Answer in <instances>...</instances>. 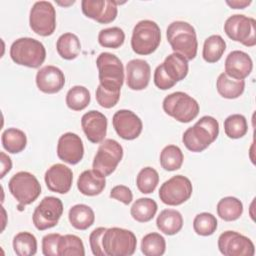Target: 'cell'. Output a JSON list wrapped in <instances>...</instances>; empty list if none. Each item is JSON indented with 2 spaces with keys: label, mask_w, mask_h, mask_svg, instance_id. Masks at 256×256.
Instances as JSON below:
<instances>
[{
  "label": "cell",
  "mask_w": 256,
  "mask_h": 256,
  "mask_svg": "<svg viewBox=\"0 0 256 256\" xmlns=\"http://www.w3.org/2000/svg\"><path fill=\"white\" fill-rule=\"evenodd\" d=\"M106 229L107 228L105 227H98L94 229L89 235L90 248L95 256H107L102 246V238Z\"/></svg>",
  "instance_id": "cell-43"
},
{
  "label": "cell",
  "mask_w": 256,
  "mask_h": 256,
  "mask_svg": "<svg viewBox=\"0 0 256 256\" xmlns=\"http://www.w3.org/2000/svg\"><path fill=\"white\" fill-rule=\"evenodd\" d=\"M58 4H60V5H64V6H66V5H70V4H74L75 3V1H69L68 3H66V2H57Z\"/></svg>",
  "instance_id": "cell-49"
},
{
  "label": "cell",
  "mask_w": 256,
  "mask_h": 256,
  "mask_svg": "<svg viewBox=\"0 0 256 256\" xmlns=\"http://www.w3.org/2000/svg\"><path fill=\"white\" fill-rule=\"evenodd\" d=\"M243 213L242 202L233 196H227L217 203V214L224 221H235Z\"/></svg>",
  "instance_id": "cell-30"
},
{
  "label": "cell",
  "mask_w": 256,
  "mask_h": 256,
  "mask_svg": "<svg viewBox=\"0 0 256 256\" xmlns=\"http://www.w3.org/2000/svg\"><path fill=\"white\" fill-rule=\"evenodd\" d=\"M1 141L4 149L12 154L22 152L27 144L26 134L18 128H8L1 136Z\"/></svg>",
  "instance_id": "cell-29"
},
{
  "label": "cell",
  "mask_w": 256,
  "mask_h": 256,
  "mask_svg": "<svg viewBox=\"0 0 256 256\" xmlns=\"http://www.w3.org/2000/svg\"><path fill=\"white\" fill-rule=\"evenodd\" d=\"M253 68L251 57L244 51L234 50L225 59V73L237 80H244L248 77Z\"/></svg>",
  "instance_id": "cell-22"
},
{
  "label": "cell",
  "mask_w": 256,
  "mask_h": 256,
  "mask_svg": "<svg viewBox=\"0 0 256 256\" xmlns=\"http://www.w3.org/2000/svg\"><path fill=\"white\" fill-rule=\"evenodd\" d=\"M0 160H1V173L0 178H4V176L11 170L12 168V161L8 155L4 152H0Z\"/></svg>",
  "instance_id": "cell-47"
},
{
  "label": "cell",
  "mask_w": 256,
  "mask_h": 256,
  "mask_svg": "<svg viewBox=\"0 0 256 256\" xmlns=\"http://www.w3.org/2000/svg\"><path fill=\"white\" fill-rule=\"evenodd\" d=\"M218 93L226 99H236L242 95L245 89V81L229 77L225 72L221 73L216 81Z\"/></svg>",
  "instance_id": "cell-27"
},
{
  "label": "cell",
  "mask_w": 256,
  "mask_h": 256,
  "mask_svg": "<svg viewBox=\"0 0 256 256\" xmlns=\"http://www.w3.org/2000/svg\"><path fill=\"white\" fill-rule=\"evenodd\" d=\"M10 57L18 65L38 68L45 61L46 49L40 41L34 38L21 37L12 43Z\"/></svg>",
  "instance_id": "cell-3"
},
{
  "label": "cell",
  "mask_w": 256,
  "mask_h": 256,
  "mask_svg": "<svg viewBox=\"0 0 256 256\" xmlns=\"http://www.w3.org/2000/svg\"><path fill=\"white\" fill-rule=\"evenodd\" d=\"M165 238L157 232L146 234L141 241V251L145 256H161L165 253Z\"/></svg>",
  "instance_id": "cell-37"
},
{
  "label": "cell",
  "mask_w": 256,
  "mask_h": 256,
  "mask_svg": "<svg viewBox=\"0 0 256 256\" xmlns=\"http://www.w3.org/2000/svg\"><path fill=\"white\" fill-rule=\"evenodd\" d=\"M125 40L124 31L117 26L104 28L98 34V42L105 48H119Z\"/></svg>",
  "instance_id": "cell-40"
},
{
  "label": "cell",
  "mask_w": 256,
  "mask_h": 256,
  "mask_svg": "<svg viewBox=\"0 0 256 256\" xmlns=\"http://www.w3.org/2000/svg\"><path fill=\"white\" fill-rule=\"evenodd\" d=\"M154 83L161 90L170 89L176 84L168 77V75L164 71L162 64L158 65L154 71Z\"/></svg>",
  "instance_id": "cell-45"
},
{
  "label": "cell",
  "mask_w": 256,
  "mask_h": 256,
  "mask_svg": "<svg viewBox=\"0 0 256 256\" xmlns=\"http://www.w3.org/2000/svg\"><path fill=\"white\" fill-rule=\"evenodd\" d=\"M81 126L90 142L101 143L107 133V118L97 110H90L82 116Z\"/></svg>",
  "instance_id": "cell-19"
},
{
  "label": "cell",
  "mask_w": 256,
  "mask_h": 256,
  "mask_svg": "<svg viewBox=\"0 0 256 256\" xmlns=\"http://www.w3.org/2000/svg\"><path fill=\"white\" fill-rule=\"evenodd\" d=\"M156 226L166 235H175L183 227L182 214L175 209H164L157 216Z\"/></svg>",
  "instance_id": "cell-24"
},
{
  "label": "cell",
  "mask_w": 256,
  "mask_h": 256,
  "mask_svg": "<svg viewBox=\"0 0 256 256\" xmlns=\"http://www.w3.org/2000/svg\"><path fill=\"white\" fill-rule=\"evenodd\" d=\"M57 155L59 159L68 164L79 163L84 155V146L80 136L72 132L62 134L57 144Z\"/></svg>",
  "instance_id": "cell-17"
},
{
  "label": "cell",
  "mask_w": 256,
  "mask_h": 256,
  "mask_svg": "<svg viewBox=\"0 0 256 256\" xmlns=\"http://www.w3.org/2000/svg\"><path fill=\"white\" fill-rule=\"evenodd\" d=\"M100 85L112 91H120L124 83V67L114 54L102 52L96 59Z\"/></svg>",
  "instance_id": "cell-5"
},
{
  "label": "cell",
  "mask_w": 256,
  "mask_h": 256,
  "mask_svg": "<svg viewBox=\"0 0 256 256\" xmlns=\"http://www.w3.org/2000/svg\"><path fill=\"white\" fill-rule=\"evenodd\" d=\"M166 36L175 53L193 60L197 54L198 41L194 27L185 21H174L166 30Z\"/></svg>",
  "instance_id": "cell-2"
},
{
  "label": "cell",
  "mask_w": 256,
  "mask_h": 256,
  "mask_svg": "<svg viewBox=\"0 0 256 256\" xmlns=\"http://www.w3.org/2000/svg\"><path fill=\"white\" fill-rule=\"evenodd\" d=\"M123 157V148L114 139H104L93 159V170L106 177L112 174Z\"/></svg>",
  "instance_id": "cell-9"
},
{
  "label": "cell",
  "mask_w": 256,
  "mask_h": 256,
  "mask_svg": "<svg viewBox=\"0 0 256 256\" xmlns=\"http://www.w3.org/2000/svg\"><path fill=\"white\" fill-rule=\"evenodd\" d=\"M91 100L89 90L81 85H76L70 88L66 94V104L68 108L74 111L85 109Z\"/></svg>",
  "instance_id": "cell-36"
},
{
  "label": "cell",
  "mask_w": 256,
  "mask_h": 256,
  "mask_svg": "<svg viewBox=\"0 0 256 256\" xmlns=\"http://www.w3.org/2000/svg\"><path fill=\"white\" fill-rule=\"evenodd\" d=\"M13 249L18 256H32L37 252L36 237L30 232H19L13 238Z\"/></svg>",
  "instance_id": "cell-35"
},
{
  "label": "cell",
  "mask_w": 256,
  "mask_h": 256,
  "mask_svg": "<svg viewBox=\"0 0 256 256\" xmlns=\"http://www.w3.org/2000/svg\"><path fill=\"white\" fill-rule=\"evenodd\" d=\"M165 113L181 123H188L195 119L199 113L198 102L182 91L173 92L163 100Z\"/></svg>",
  "instance_id": "cell-7"
},
{
  "label": "cell",
  "mask_w": 256,
  "mask_h": 256,
  "mask_svg": "<svg viewBox=\"0 0 256 256\" xmlns=\"http://www.w3.org/2000/svg\"><path fill=\"white\" fill-rule=\"evenodd\" d=\"M8 188L19 203L18 207L20 209L33 203L41 194V185L38 179L27 171H20L14 174L8 182Z\"/></svg>",
  "instance_id": "cell-8"
},
{
  "label": "cell",
  "mask_w": 256,
  "mask_h": 256,
  "mask_svg": "<svg viewBox=\"0 0 256 256\" xmlns=\"http://www.w3.org/2000/svg\"><path fill=\"white\" fill-rule=\"evenodd\" d=\"M224 131L231 139L242 138L248 131V124L245 116L242 114L229 115L224 120Z\"/></svg>",
  "instance_id": "cell-38"
},
{
  "label": "cell",
  "mask_w": 256,
  "mask_h": 256,
  "mask_svg": "<svg viewBox=\"0 0 256 256\" xmlns=\"http://www.w3.org/2000/svg\"><path fill=\"white\" fill-rule=\"evenodd\" d=\"M65 84V76L62 70L53 65L40 68L36 74V85L38 89L47 94L59 92Z\"/></svg>",
  "instance_id": "cell-21"
},
{
  "label": "cell",
  "mask_w": 256,
  "mask_h": 256,
  "mask_svg": "<svg viewBox=\"0 0 256 256\" xmlns=\"http://www.w3.org/2000/svg\"><path fill=\"white\" fill-rule=\"evenodd\" d=\"M226 50V42L220 35H211L204 41L202 56L208 63L218 62Z\"/></svg>",
  "instance_id": "cell-32"
},
{
  "label": "cell",
  "mask_w": 256,
  "mask_h": 256,
  "mask_svg": "<svg viewBox=\"0 0 256 256\" xmlns=\"http://www.w3.org/2000/svg\"><path fill=\"white\" fill-rule=\"evenodd\" d=\"M30 28L40 36H50L56 29V11L49 1H37L29 14Z\"/></svg>",
  "instance_id": "cell-11"
},
{
  "label": "cell",
  "mask_w": 256,
  "mask_h": 256,
  "mask_svg": "<svg viewBox=\"0 0 256 256\" xmlns=\"http://www.w3.org/2000/svg\"><path fill=\"white\" fill-rule=\"evenodd\" d=\"M106 186L105 177L93 169L83 171L77 180L78 190L86 196L99 195Z\"/></svg>",
  "instance_id": "cell-23"
},
{
  "label": "cell",
  "mask_w": 256,
  "mask_h": 256,
  "mask_svg": "<svg viewBox=\"0 0 256 256\" xmlns=\"http://www.w3.org/2000/svg\"><path fill=\"white\" fill-rule=\"evenodd\" d=\"M226 4L229 5L233 9H244L245 7H247L251 4V1L233 0V1H226Z\"/></svg>",
  "instance_id": "cell-48"
},
{
  "label": "cell",
  "mask_w": 256,
  "mask_h": 256,
  "mask_svg": "<svg viewBox=\"0 0 256 256\" xmlns=\"http://www.w3.org/2000/svg\"><path fill=\"white\" fill-rule=\"evenodd\" d=\"M219 134V123L212 116L201 117L192 127L187 128L182 136L185 147L192 152H201L213 143Z\"/></svg>",
  "instance_id": "cell-1"
},
{
  "label": "cell",
  "mask_w": 256,
  "mask_h": 256,
  "mask_svg": "<svg viewBox=\"0 0 256 256\" xmlns=\"http://www.w3.org/2000/svg\"><path fill=\"white\" fill-rule=\"evenodd\" d=\"M113 127L122 139H136L142 132V120L131 110L121 109L114 113L112 118Z\"/></svg>",
  "instance_id": "cell-15"
},
{
  "label": "cell",
  "mask_w": 256,
  "mask_h": 256,
  "mask_svg": "<svg viewBox=\"0 0 256 256\" xmlns=\"http://www.w3.org/2000/svg\"><path fill=\"white\" fill-rule=\"evenodd\" d=\"M162 65L168 77L175 83L183 80L188 74V60L178 53L168 55Z\"/></svg>",
  "instance_id": "cell-25"
},
{
  "label": "cell",
  "mask_w": 256,
  "mask_h": 256,
  "mask_svg": "<svg viewBox=\"0 0 256 256\" xmlns=\"http://www.w3.org/2000/svg\"><path fill=\"white\" fill-rule=\"evenodd\" d=\"M81 8L86 17L101 24L114 21L118 13L116 1L111 0H83L81 2Z\"/></svg>",
  "instance_id": "cell-16"
},
{
  "label": "cell",
  "mask_w": 256,
  "mask_h": 256,
  "mask_svg": "<svg viewBox=\"0 0 256 256\" xmlns=\"http://www.w3.org/2000/svg\"><path fill=\"white\" fill-rule=\"evenodd\" d=\"M255 27V19L244 14H234L228 17L224 23L226 35L233 41L240 42L247 47H253L256 44Z\"/></svg>",
  "instance_id": "cell-10"
},
{
  "label": "cell",
  "mask_w": 256,
  "mask_h": 256,
  "mask_svg": "<svg viewBox=\"0 0 256 256\" xmlns=\"http://www.w3.org/2000/svg\"><path fill=\"white\" fill-rule=\"evenodd\" d=\"M96 101L103 108H112L114 107L120 98V91H112L104 88L100 84L96 88L95 92Z\"/></svg>",
  "instance_id": "cell-42"
},
{
  "label": "cell",
  "mask_w": 256,
  "mask_h": 256,
  "mask_svg": "<svg viewBox=\"0 0 256 256\" xmlns=\"http://www.w3.org/2000/svg\"><path fill=\"white\" fill-rule=\"evenodd\" d=\"M151 68L143 59H132L126 64V84L132 90L145 89L150 81Z\"/></svg>",
  "instance_id": "cell-20"
},
{
  "label": "cell",
  "mask_w": 256,
  "mask_h": 256,
  "mask_svg": "<svg viewBox=\"0 0 256 256\" xmlns=\"http://www.w3.org/2000/svg\"><path fill=\"white\" fill-rule=\"evenodd\" d=\"M70 224L78 230H86L93 225L95 214L92 208L86 204H76L72 206L68 213Z\"/></svg>",
  "instance_id": "cell-26"
},
{
  "label": "cell",
  "mask_w": 256,
  "mask_h": 256,
  "mask_svg": "<svg viewBox=\"0 0 256 256\" xmlns=\"http://www.w3.org/2000/svg\"><path fill=\"white\" fill-rule=\"evenodd\" d=\"M159 183V174L152 167H144L142 168L137 177H136V185L139 191L143 194L152 193Z\"/></svg>",
  "instance_id": "cell-39"
},
{
  "label": "cell",
  "mask_w": 256,
  "mask_h": 256,
  "mask_svg": "<svg viewBox=\"0 0 256 256\" xmlns=\"http://www.w3.org/2000/svg\"><path fill=\"white\" fill-rule=\"evenodd\" d=\"M110 197L122 202L125 205H128L133 200V194L125 185H116L110 191Z\"/></svg>",
  "instance_id": "cell-46"
},
{
  "label": "cell",
  "mask_w": 256,
  "mask_h": 256,
  "mask_svg": "<svg viewBox=\"0 0 256 256\" xmlns=\"http://www.w3.org/2000/svg\"><path fill=\"white\" fill-rule=\"evenodd\" d=\"M44 180L50 191L66 194L72 186L73 172L66 165L56 163L47 169L44 175Z\"/></svg>",
  "instance_id": "cell-18"
},
{
  "label": "cell",
  "mask_w": 256,
  "mask_h": 256,
  "mask_svg": "<svg viewBox=\"0 0 256 256\" xmlns=\"http://www.w3.org/2000/svg\"><path fill=\"white\" fill-rule=\"evenodd\" d=\"M158 206L155 200L151 198H139L130 208V214L137 222H148L153 219L157 212Z\"/></svg>",
  "instance_id": "cell-31"
},
{
  "label": "cell",
  "mask_w": 256,
  "mask_h": 256,
  "mask_svg": "<svg viewBox=\"0 0 256 256\" xmlns=\"http://www.w3.org/2000/svg\"><path fill=\"white\" fill-rule=\"evenodd\" d=\"M102 246L107 256H130L136 250L137 239L130 230L112 227L104 232Z\"/></svg>",
  "instance_id": "cell-6"
},
{
  "label": "cell",
  "mask_w": 256,
  "mask_h": 256,
  "mask_svg": "<svg viewBox=\"0 0 256 256\" xmlns=\"http://www.w3.org/2000/svg\"><path fill=\"white\" fill-rule=\"evenodd\" d=\"M216 217L208 212H202L195 216L193 220V229L200 236H210L217 229Z\"/></svg>",
  "instance_id": "cell-41"
},
{
  "label": "cell",
  "mask_w": 256,
  "mask_h": 256,
  "mask_svg": "<svg viewBox=\"0 0 256 256\" xmlns=\"http://www.w3.org/2000/svg\"><path fill=\"white\" fill-rule=\"evenodd\" d=\"M192 183L186 176L175 175L165 181L159 189L160 200L169 206H177L186 202L192 195Z\"/></svg>",
  "instance_id": "cell-12"
},
{
  "label": "cell",
  "mask_w": 256,
  "mask_h": 256,
  "mask_svg": "<svg viewBox=\"0 0 256 256\" xmlns=\"http://www.w3.org/2000/svg\"><path fill=\"white\" fill-rule=\"evenodd\" d=\"M62 214V201L54 196H46L41 200L33 212V224L40 231L52 228L57 225Z\"/></svg>",
  "instance_id": "cell-13"
},
{
  "label": "cell",
  "mask_w": 256,
  "mask_h": 256,
  "mask_svg": "<svg viewBox=\"0 0 256 256\" xmlns=\"http://www.w3.org/2000/svg\"><path fill=\"white\" fill-rule=\"evenodd\" d=\"M184 156L176 145L165 146L160 153V165L166 171H175L181 168Z\"/></svg>",
  "instance_id": "cell-34"
},
{
  "label": "cell",
  "mask_w": 256,
  "mask_h": 256,
  "mask_svg": "<svg viewBox=\"0 0 256 256\" xmlns=\"http://www.w3.org/2000/svg\"><path fill=\"white\" fill-rule=\"evenodd\" d=\"M218 248L224 256H253L255 247L246 236L236 231H225L218 238Z\"/></svg>",
  "instance_id": "cell-14"
},
{
  "label": "cell",
  "mask_w": 256,
  "mask_h": 256,
  "mask_svg": "<svg viewBox=\"0 0 256 256\" xmlns=\"http://www.w3.org/2000/svg\"><path fill=\"white\" fill-rule=\"evenodd\" d=\"M161 42V30L152 20H141L133 28L131 37L132 50L139 55L153 53Z\"/></svg>",
  "instance_id": "cell-4"
},
{
  "label": "cell",
  "mask_w": 256,
  "mask_h": 256,
  "mask_svg": "<svg viewBox=\"0 0 256 256\" xmlns=\"http://www.w3.org/2000/svg\"><path fill=\"white\" fill-rule=\"evenodd\" d=\"M60 237L59 233H50L42 238V252L45 256H59L58 242Z\"/></svg>",
  "instance_id": "cell-44"
},
{
  "label": "cell",
  "mask_w": 256,
  "mask_h": 256,
  "mask_svg": "<svg viewBox=\"0 0 256 256\" xmlns=\"http://www.w3.org/2000/svg\"><path fill=\"white\" fill-rule=\"evenodd\" d=\"M59 256H84V244L80 237L73 234L61 235L58 242Z\"/></svg>",
  "instance_id": "cell-33"
},
{
  "label": "cell",
  "mask_w": 256,
  "mask_h": 256,
  "mask_svg": "<svg viewBox=\"0 0 256 256\" xmlns=\"http://www.w3.org/2000/svg\"><path fill=\"white\" fill-rule=\"evenodd\" d=\"M56 49L63 59L72 60L79 55L81 51V43L77 35L71 32H66L57 39Z\"/></svg>",
  "instance_id": "cell-28"
}]
</instances>
